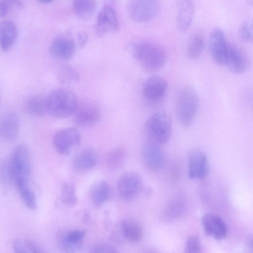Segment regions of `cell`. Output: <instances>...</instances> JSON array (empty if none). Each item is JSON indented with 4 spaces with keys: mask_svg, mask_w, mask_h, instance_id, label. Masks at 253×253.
<instances>
[{
    "mask_svg": "<svg viewBox=\"0 0 253 253\" xmlns=\"http://www.w3.org/2000/svg\"><path fill=\"white\" fill-rule=\"evenodd\" d=\"M133 58L138 61L146 72H156L165 65L167 53L161 44L147 40H136L129 46Z\"/></svg>",
    "mask_w": 253,
    "mask_h": 253,
    "instance_id": "cell-1",
    "label": "cell"
},
{
    "mask_svg": "<svg viewBox=\"0 0 253 253\" xmlns=\"http://www.w3.org/2000/svg\"><path fill=\"white\" fill-rule=\"evenodd\" d=\"M247 246L251 252H253V235L248 238L247 240Z\"/></svg>",
    "mask_w": 253,
    "mask_h": 253,
    "instance_id": "cell-41",
    "label": "cell"
},
{
    "mask_svg": "<svg viewBox=\"0 0 253 253\" xmlns=\"http://www.w3.org/2000/svg\"><path fill=\"white\" fill-rule=\"evenodd\" d=\"M96 7L95 0H73V9L75 14L82 20L89 19Z\"/></svg>",
    "mask_w": 253,
    "mask_h": 253,
    "instance_id": "cell-26",
    "label": "cell"
},
{
    "mask_svg": "<svg viewBox=\"0 0 253 253\" xmlns=\"http://www.w3.org/2000/svg\"><path fill=\"white\" fill-rule=\"evenodd\" d=\"M205 45V38L203 34H195L190 40L188 47L187 54L192 59L198 58L202 54Z\"/></svg>",
    "mask_w": 253,
    "mask_h": 253,
    "instance_id": "cell-28",
    "label": "cell"
},
{
    "mask_svg": "<svg viewBox=\"0 0 253 253\" xmlns=\"http://www.w3.org/2000/svg\"><path fill=\"white\" fill-rule=\"evenodd\" d=\"M168 84L163 78L158 76H151L145 81L142 88L143 96L151 101L161 99L166 93Z\"/></svg>",
    "mask_w": 253,
    "mask_h": 253,
    "instance_id": "cell-16",
    "label": "cell"
},
{
    "mask_svg": "<svg viewBox=\"0 0 253 253\" xmlns=\"http://www.w3.org/2000/svg\"><path fill=\"white\" fill-rule=\"evenodd\" d=\"M169 206V209H167V210H168V211L170 212V213H169L170 215H171L172 212V215H175V214L178 213V212L181 211V204H179L177 202L176 203V202H174L170 204Z\"/></svg>",
    "mask_w": 253,
    "mask_h": 253,
    "instance_id": "cell-40",
    "label": "cell"
},
{
    "mask_svg": "<svg viewBox=\"0 0 253 253\" xmlns=\"http://www.w3.org/2000/svg\"><path fill=\"white\" fill-rule=\"evenodd\" d=\"M111 238L114 242L118 244H122L125 240H126L121 222L118 224L114 229L112 233Z\"/></svg>",
    "mask_w": 253,
    "mask_h": 253,
    "instance_id": "cell-37",
    "label": "cell"
},
{
    "mask_svg": "<svg viewBox=\"0 0 253 253\" xmlns=\"http://www.w3.org/2000/svg\"><path fill=\"white\" fill-rule=\"evenodd\" d=\"M78 39L79 46L83 47L87 42L88 36L84 32H81L78 34Z\"/></svg>",
    "mask_w": 253,
    "mask_h": 253,
    "instance_id": "cell-39",
    "label": "cell"
},
{
    "mask_svg": "<svg viewBox=\"0 0 253 253\" xmlns=\"http://www.w3.org/2000/svg\"><path fill=\"white\" fill-rule=\"evenodd\" d=\"M14 184L25 206L31 210L37 207V200L34 191L31 189L29 182L17 181Z\"/></svg>",
    "mask_w": 253,
    "mask_h": 253,
    "instance_id": "cell-25",
    "label": "cell"
},
{
    "mask_svg": "<svg viewBox=\"0 0 253 253\" xmlns=\"http://www.w3.org/2000/svg\"><path fill=\"white\" fill-rule=\"evenodd\" d=\"M159 144L152 139L146 142L142 148L144 163L152 170L161 169L166 163L165 155Z\"/></svg>",
    "mask_w": 253,
    "mask_h": 253,
    "instance_id": "cell-12",
    "label": "cell"
},
{
    "mask_svg": "<svg viewBox=\"0 0 253 253\" xmlns=\"http://www.w3.org/2000/svg\"><path fill=\"white\" fill-rule=\"evenodd\" d=\"M75 49V44L72 39L66 37H58L51 42L48 51L54 59L67 61L73 57Z\"/></svg>",
    "mask_w": 253,
    "mask_h": 253,
    "instance_id": "cell-13",
    "label": "cell"
},
{
    "mask_svg": "<svg viewBox=\"0 0 253 253\" xmlns=\"http://www.w3.org/2000/svg\"><path fill=\"white\" fill-rule=\"evenodd\" d=\"M23 109L28 115L33 117H42L47 113L46 98L36 94L28 98L24 103Z\"/></svg>",
    "mask_w": 253,
    "mask_h": 253,
    "instance_id": "cell-22",
    "label": "cell"
},
{
    "mask_svg": "<svg viewBox=\"0 0 253 253\" xmlns=\"http://www.w3.org/2000/svg\"><path fill=\"white\" fill-rule=\"evenodd\" d=\"M126 240L131 243L138 242L141 238L142 230L137 222L132 220L121 221Z\"/></svg>",
    "mask_w": 253,
    "mask_h": 253,
    "instance_id": "cell-27",
    "label": "cell"
},
{
    "mask_svg": "<svg viewBox=\"0 0 253 253\" xmlns=\"http://www.w3.org/2000/svg\"><path fill=\"white\" fill-rule=\"evenodd\" d=\"M60 200L66 207H73L77 204L78 197L75 186L72 182H65L62 184Z\"/></svg>",
    "mask_w": 253,
    "mask_h": 253,
    "instance_id": "cell-29",
    "label": "cell"
},
{
    "mask_svg": "<svg viewBox=\"0 0 253 253\" xmlns=\"http://www.w3.org/2000/svg\"><path fill=\"white\" fill-rule=\"evenodd\" d=\"M199 104L198 95L190 86L183 87L178 93L176 102V113L180 123L188 127L197 114Z\"/></svg>",
    "mask_w": 253,
    "mask_h": 253,
    "instance_id": "cell-3",
    "label": "cell"
},
{
    "mask_svg": "<svg viewBox=\"0 0 253 253\" xmlns=\"http://www.w3.org/2000/svg\"><path fill=\"white\" fill-rule=\"evenodd\" d=\"M52 141L54 147L59 153L67 156L79 147L81 136L76 128L67 127L57 131L54 134Z\"/></svg>",
    "mask_w": 253,
    "mask_h": 253,
    "instance_id": "cell-7",
    "label": "cell"
},
{
    "mask_svg": "<svg viewBox=\"0 0 253 253\" xmlns=\"http://www.w3.org/2000/svg\"><path fill=\"white\" fill-rule=\"evenodd\" d=\"M145 128L153 140L160 144H165L171 135V119L165 112H156L147 120Z\"/></svg>",
    "mask_w": 253,
    "mask_h": 253,
    "instance_id": "cell-5",
    "label": "cell"
},
{
    "mask_svg": "<svg viewBox=\"0 0 253 253\" xmlns=\"http://www.w3.org/2000/svg\"><path fill=\"white\" fill-rule=\"evenodd\" d=\"M202 223L205 232L209 236L217 240L226 238V225L218 216L212 213L206 214L202 217Z\"/></svg>",
    "mask_w": 253,
    "mask_h": 253,
    "instance_id": "cell-15",
    "label": "cell"
},
{
    "mask_svg": "<svg viewBox=\"0 0 253 253\" xmlns=\"http://www.w3.org/2000/svg\"><path fill=\"white\" fill-rule=\"evenodd\" d=\"M127 12L133 21L143 23L153 19L160 9L159 0H129Z\"/></svg>",
    "mask_w": 253,
    "mask_h": 253,
    "instance_id": "cell-6",
    "label": "cell"
},
{
    "mask_svg": "<svg viewBox=\"0 0 253 253\" xmlns=\"http://www.w3.org/2000/svg\"><path fill=\"white\" fill-rule=\"evenodd\" d=\"M125 151L122 147H117L113 149L107 157L108 166L113 169L120 167L125 161Z\"/></svg>",
    "mask_w": 253,
    "mask_h": 253,
    "instance_id": "cell-32",
    "label": "cell"
},
{
    "mask_svg": "<svg viewBox=\"0 0 253 253\" xmlns=\"http://www.w3.org/2000/svg\"><path fill=\"white\" fill-rule=\"evenodd\" d=\"M89 194L92 204L96 207H100L109 198V185L104 180H98L90 186Z\"/></svg>",
    "mask_w": 253,
    "mask_h": 253,
    "instance_id": "cell-24",
    "label": "cell"
},
{
    "mask_svg": "<svg viewBox=\"0 0 253 253\" xmlns=\"http://www.w3.org/2000/svg\"><path fill=\"white\" fill-rule=\"evenodd\" d=\"M18 4H20L18 0H0V16L1 17L5 16L15 5Z\"/></svg>",
    "mask_w": 253,
    "mask_h": 253,
    "instance_id": "cell-36",
    "label": "cell"
},
{
    "mask_svg": "<svg viewBox=\"0 0 253 253\" xmlns=\"http://www.w3.org/2000/svg\"><path fill=\"white\" fill-rule=\"evenodd\" d=\"M73 116L75 124L86 127L97 124L100 119L101 113L99 107L93 103H79Z\"/></svg>",
    "mask_w": 253,
    "mask_h": 253,
    "instance_id": "cell-10",
    "label": "cell"
},
{
    "mask_svg": "<svg viewBox=\"0 0 253 253\" xmlns=\"http://www.w3.org/2000/svg\"><path fill=\"white\" fill-rule=\"evenodd\" d=\"M57 78L61 83L70 84L80 81L81 76L79 72L74 68L70 66H63L59 69Z\"/></svg>",
    "mask_w": 253,
    "mask_h": 253,
    "instance_id": "cell-31",
    "label": "cell"
},
{
    "mask_svg": "<svg viewBox=\"0 0 253 253\" xmlns=\"http://www.w3.org/2000/svg\"><path fill=\"white\" fill-rule=\"evenodd\" d=\"M85 234L86 232L81 229L65 232L59 237V247L65 252H76L82 248Z\"/></svg>",
    "mask_w": 253,
    "mask_h": 253,
    "instance_id": "cell-17",
    "label": "cell"
},
{
    "mask_svg": "<svg viewBox=\"0 0 253 253\" xmlns=\"http://www.w3.org/2000/svg\"><path fill=\"white\" fill-rule=\"evenodd\" d=\"M90 252L93 253H116L117 251L113 247L109 245L102 244L94 246L91 249Z\"/></svg>",
    "mask_w": 253,
    "mask_h": 253,
    "instance_id": "cell-38",
    "label": "cell"
},
{
    "mask_svg": "<svg viewBox=\"0 0 253 253\" xmlns=\"http://www.w3.org/2000/svg\"><path fill=\"white\" fill-rule=\"evenodd\" d=\"M238 34L242 41L253 43V19H248L243 22L239 28Z\"/></svg>",
    "mask_w": 253,
    "mask_h": 253,
    "instance_id": "cell-33",
    "label": "cell"
},
{
    "mask_svg": "<svg viewBox=\"0 0 253 253\" xmlns=\"http://www.w3.org/2000/svg\"><path fill=\"white\" fill-rule=\"evenodd\" d=\"M120 28L117 14L110 5L103 6L98 13L95 25L96 35L101 37L106 34L117 32Z\"/></svg>",
    "mask_w": 253,
    "mask_h": 253,
    "instance_id": "cell-8",
    "label": "cell"
},
{
    "mask_svg": "<svg viewBox=\"0 0 253 253\" xmlns=\"http://www.w3.org/2000/svg\"><path fill=\"white\" fill-rule=\"evenodd\" d=\"M39 2L42 3H49L51 2L53 0H37Z\"/></svg>",
    "mask_w": 253,
    "mask_h": 253,
    "instance_id": "cell-42",
    "label": "cell"
},
{
    "mask_svg": "<svg viewBox=\"0 0 253 253\" xmlns=\"http://www.w3.org/2000/svg\"><path fill=\"white\" fill-rule=\"evenodd\" d=\"M18 37L15 24L11 20L3 21L0 26V44L4 51L10 50L15 44Z\"/></svg>",
    "mask_w": 253,
    "mask_h": 253,
    "instance_id": "cell-21",
    "label": "cell"
},
{
    "mask_svg": "<svg viewBox=\"0 0 253 253\" xmlns=\"http://www.w3.org/2000/svg\"><path fill=\"white\" fill-rule=\"evenodd\" d=\"M0 179L1 182H3L4 184L8 185L12 182L14 183L13 179L10 168L9 160L8 161H4L1 165Z\"/></svg>",
    "mask_w": 253,
    "mask_h": 253,
    "instance_id": "cell-34",
    "label": "cell"
},
{
    "mask_svg": "<svg viewBox=\"0 0 253 253\" xmlns=\"http://www.w3.org/2000/svg\"><path fill=\"white\" fill-rule=\"evenodd\" d=\"M97 161V156L95 151L87 148L80 151L74 157L72 165L77 170L84 171L94 167Z\"/></svg>",
    "mask_w": 253,
    "mask_h": 253,
    "instance_id": "cell-23",
    "label": "cell"
},
{
    "mask_svg": "<svg viewBox=\"0 0 253 253\" xmlns=\"http://www.w3.org/2000/svg\"><path fill=\"white\" fill-rule=\"evenodd\" d=\"M143 181L140 176L133 171L122 174L117 182V189L121 197L126 199L134 197L142 190Z\"/></svg>",
    "mask_w": 253,
    "mask_h": 253,
    "instance_id": "cell-9",
    "label": "cell"
},
{
    "mask_svg": "<svg viewBox=\"0 0 253 253\" xmlns=\"http://www.w3.org/2000/svg\"><path fill=\"white\" fill-rule=\"evenodd\" d=\"M186 252L188 253H198L201 252L200 241L197 236L192 235L187 239Z\"/></svg>",
    "mask_w": 253,
    "mask_h": 253,
    "instance_id": "cell-35",
    "label": "cell"
},
{
    "mask_svg": "<svg viewBox=\"0 0 253 253\" xmlns=\"http://www.w3.org/2000/svg\"><path fill=\"white\" fill-rule=\"evenodd\" d=\"M19 129V120L16 114L10 112L2 117L0 124V134L4 140L8 142L15 140L18 135Z\"/></svg>",
    "mask_w": 253,
    "mask_h": 253,
    "instance_id": "cell-19",
    "label": "cell"
},
{
    "mask_svg": "<svg viewBox=\"0 0 253 253\" xmlns=\"http://www.w3.org/2000/svg\"><path fill=\"white\" fill-rule=\"evenodd\" d=\"M12 248L17 253H39L44 252L38 245L24 239H16L12 243Z\"/></svg>",
    "mask_w": 253,
    "mask_h": 253,
    "instance_id": "cell-30",
    "label": "cell"
},
{
    "mask_svg": "<svg viewBox=\"0 0 253 253\" xmlns=\"http://www.w3.org/2000/svg\"><path fill=\"white\" fill-rule=\"evenodd\" d=\"M229 44L222 30H213L210 36L209 48L213 61L218 65H225Z\"/></svg>",
    "mask_w": 253,
    "mask_h": 253,
    "instance_id": "cell-11",
    "label": "cell"
},
{
    "mask_svg": "<svg viewBox=\"0 0 253 253\" xmlns=\"http://www.w3.org/2000/svg\"><path fill=\"white\" fill-rule=\"evenodd\" d=\"M78 104L76 94L65 88L55 89L46 97L47 112L59 119L73 115Z\"/></svg>",
    "mask_w": 253,
    "mask_h": 253,
    "instance_id": "cell-2",
    "label": "cell"
},
{
    "mask_svg": "<svg viewBox=\"0 0 253 253\" xmlns=\"http://www.w3.org/2000/svg\"><path fill=\"white\" fill-rule=\"evenodd\" d=\"M195 15L192 0H178L176 18L177 28L180 32H186L189 28Z\"/></svg>",
    "mask_w": 253,
    "mask_h": 253,
    "instance_id": "cell-18",
    "label": "cell"
},
{
    "mask_svg": "<svg viewBox=\"0 0 253 253\" xmlns=\"http://www.w3.org/2000/svg\"><path fill=\"white\" fill-rule=\"evenodd\" d=\"M9 163L14 183L17 181L29 182L32 165L30 151L26 145L21 144L15 148Z\"/></svg>",
    "mask_w": 253,
    "mask_h": 253,
    "instance_id": "cell-4",
    "label": "cell"
},
{
    "mask_svg": "<svg viewBox=\"0 0 253 253\" xmlns=\"http://www.w3.org/2000/svg\"><path fill=\"white\" fill-rule=\"evenodd\" d=\"M209 171V164L206 155L202 151L191 152L188 160V176L193 179H202Z\"/></svg>",
    "mask_w": 253,
    "mask_h": 253,
    "instance_id": "cell-14",
    "label": "cell"
},
{
    "mask_svg": "<svg viewBox=\"0 0 253 253\" xmlns=\"http://www.w3.org/2000/svg\"><path fill=\"white\" fill-rule=\"evenodd\" d=\"M225 65L235 74L244 72L247 68V59L243 52L236 46L228 45Z\"/></svg>",
    "mask_w": 253,
    "mask_h": 253,
    "instance_id": "cell-20",
    "label": "cell"
}]
</instances>
